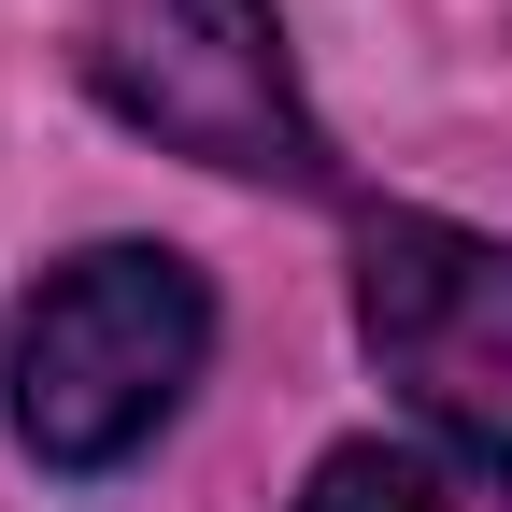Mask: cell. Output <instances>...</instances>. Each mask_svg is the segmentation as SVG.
<instances>
[{"instance_id": "cell-1", "label": "cell", "mask_w": 512, "mask_h": 512, "mask_svg": "<svg viewBox=\"0 0 512 512\" xmlns=\"http://www.w3.org/2000/svg\"><path fill=\"white\" fill-rule=\"evenodd\" d=\"M214 356V285L171 242H86L29 285L15 342H0V413L43 470H128L185 413Z\"/></svg>"}, {"instance_id": "cell-2", "label": "cell", "mask_w": 512, "mask_h": 512, "mask_svg": "<svg viewBox=\"0 0 512 512\" xmlns=\"http://www.w3.org/2000/svg\"><path fill=\"white\" fill-rule=\"evenodd\" d=\"M72 57L143 143L242 185H328V128L299 100L271 0H72Z\"/></svg>"}, {"instance_id": "cell-3", "label": "cell", "mask_w": 512, "mask_h": 512, "mask_svg": "<svg viewBox=\"0 0 512 512\" xmlns=\"http://www.w3.org/2000/svg\"><path fill=\"white\" fill-rule=\"evenodd\" d=\"M356 342L441 456L512 498V242H484L456 214H370L356 228Z\"/></svg>"}, {"instance_id": "cell-4", "label": "cell", "mask_w": 512, "mask_h": 512, "mask_svg": "<svg viewBox=\"0 0 512 512\" xmlns=\"http://www.w3.org/2000/svg\"><path fill=\"white\" fill-rule=\"evenodd\" d=\"M285 512H456L427 484V456H399V441H342V456H313V484Z\"/></svg>"}]
</instances>
